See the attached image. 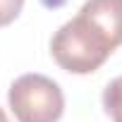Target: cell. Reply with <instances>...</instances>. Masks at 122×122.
Wrapping results in <instances>:
<instances>
[{
  "instance_id": "cell-4",
  "label": "cell",
  "mask_w": 122,
  "mask_h": 122,
  "mask_svg": "<svg viewBox=\"0 0 122 122\" xmlns=\"http://www.w3.org/2000/svg\"><path fill=\"white\" fill-rule=\"evenodd\" d=\"M103 108L112 122H122V77H115L103 91Z\"/></svg>"
},
{
  "instance_id": "cell-2",
  "label": "cell",
  "mask_w": 122,
  "mask_h": 122,
  "mask_svg": "<svg viewBox=\"0 0 122 122\" xmlns=\"http://www.w3.org/2000/svg\"><path fill=\"white\" fill-rule=\"evenodd\" d=\"M17 122H57L65 112V96L46 74H22L7 91Z\"/></svg>"
},
{
  "instance_id": "cell-3",
  "label": "cell",
  "mask_w": 122,
  "mask_h": 122,
  "mask_svg": "<svg viewBox=\"0 0 122 122\" xmlns=\"http://www.w3.org/2000/svg\"><path fill=\"white\" fill-rule=\"evenodd\" d=\"M79 15L98 26L115 48L122 46V0H86Z\"/></svg>"
},
{
  "instance_id": "cell-1",
  "label": "cell",
  "mask_w": 122,
  "mask_h": 122,
  "mask_svg": "<svg viewBox=\"0 0 122 122\" xmlns=\"http://www.w3.org/2000/svg\"><path fill=\"white\" fill-rule=\"evenodd\" d=\"M115 50L117 48L110 43V38L84 15L65 22L50 38L53 60L70 74H91L101 70Z\"/></svg>"
},
{
  "instance_id": "cell-5",
  "label": "cell",
  "mask_w": 122,
  "mask_h": 122,
  "mask_svg": "<svg viewBox=\"0 0 122 122\" xmlns=\"http://www.w3.org/2000/svg\"><path fill=\"white\" fill-rule=\"evenodd\" d=\"M24 7V0H0V26L12 24Z\"/></svg>"
},
{
  "instance_id": "cell-6",
  "label": "cell",
  "mask_w": 122,
  "mask_h": 122,
  "mask_svg": "<svg viewBox=\"0 0 122 122\" xmlns=\"http://www.w3.org/2000/svg\"><path fill=\"white\" fill-rule=\"evenodd\" d=\"M0 122H10V120H7V115H5V110H3V108H0Z\"/></svg>"
}]
</instances>
